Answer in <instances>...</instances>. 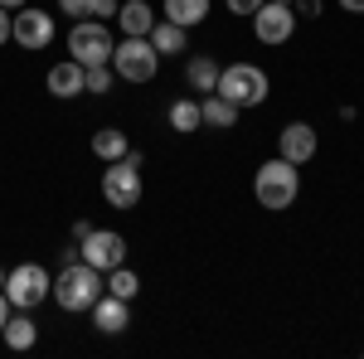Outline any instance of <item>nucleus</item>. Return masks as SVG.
Wrapping results in <instances>:
<instances>
[{
  "label": "nucleus",
  "instance_id": "obj_13",
  "mask_svg": "<svg viewBox=\"0 0 364 359\" xmlns=\"http://www.w3.org/2000/svg\"><path fill=\"white\" fill-rule=\"evenodd\" d=\"M44 87L54 92V97H78L83 92V63H73V58H63V63H54L49 73H44Z\"/></svg>",
  "mask_w": 364,
  "mask_h": 359
},
{
  "label": "nucleus",
  "instance_id": "obj_29",
  "mask_svg": "<svg viewBox=\"0 0 364 359\" xmlns=\"http://www.w3.org/2000/svg\"><path fill=\"white\" fill-rule=\"evenodd\" d=\"M5 39H10V10L0 5V44H5Z\"/></svg>",
  "mask_w": 364,
  "mask_h": 359
},
{
  "label": "nucleus",
  "instance_id": "obj_5",
  "mask_svg": "<svg viewBox=\"0 0 364 359\" xmlns=\"http://www.w3.org/2000/svg\"><path fill=\"white\" fill-rule=\"evenodd\" d=\"M156 68H161V54H156V44H151V39L127 34V39L112 49V73H117V78H127V83H151V78H156Z\"/></svg>",
  "mask_w": 364,
  "mask_h": 359
},
{
  "label": "nucleus",
  "instance_id": "obj_4",
  "mask_svg": "<svg viewBox=\"0 0 364 359\" xmlns=\"http://www.w3.org/2000/svg\"><path fill=\"white\" fill-rule=\"evenodd\" d=\"M112 49H117V39L102 20H73V29H68V54H73V63H83V68L112 63Z\"/></svg>",
  "mask_w": 364,
  "mask_h": 359
},
{
  "label": "nucleus",
  "instance_id": "obj_9",
  "mask_svg": "<svg viewBox=\"0 0 364 359\" xmlns=\"http://www.w3.org/2000/svg\"><path fill=\"white\" fill-rule=\"evenodd\" d=\"M78 257H83V262H92L97 272H112V267H122V262H127V238H122V233H112V228H92L83 243H78Z\"/></svg>",
  "mask_w": 364,
  "mask_h": 359
},
{
  "label": "nucleus",
  "instance_id": "obj_33",
  "mask_svg": "<svg viewBox=\"0 0 364 359\" xmlns=\"http://www.w3.org/2000/svg\"><path fill=\"white\" fill-rule=\"evenodd\" d=\"M0 291H5V272H0Z\"/></svg>",
  "mask_w": 364,
  "mask_h": 359
},
{
  "label": "nucleus",
  "instance_id": "obj_1",
  "mask_svg": "<svg viewBox=\"0 0 364 359\" xmlns=\"http://www.w3.org/2000/svg\"><path fill=\"white\" fill-rule=\"evenodd\" d=\"M102 291H107V286H102V272H97L92 262H83V257H78V262H63V272H58L54 286H49V296H54L63 311H73V316H78V311H92V301H97Z\"/></svg>",
  "mask_w": 364,
  "mask_h": 359
},
{
  "label": "nucleus",
  "instance_id": "obj_16",
  "mask_svg": "<svg viewBox=\"0 0 364 359\" xmlns=\"http://www.w3.org/2000/svg\"><path fill=\"white\" fill-rule=\"evenodd\" d=\"M0 340H5L15 355H25V350H34V340H39V321H29L25 311H20V316H10V321H5Z\"/></svg>",
  "mask_w": 364,
  "mask_h": 359
},
{
  "label": "nucleus",
  "instance_id": "obj_2",
  "mask_svg": "<svg viewBox=\"0 0 364 359\" xmlns=\"http://www.w3.org/2000/svg\"><path fill=\"white\" fill-rule=\"evenodd\" d=\"M252 194H257V204L262 209H272V214H282V209H291L296 204V194H301V175H296V166L291 161H267V166H257V175H252Z\"/></svg>",
  "mask_w": 364,
  "mask_h": 359
},
{
  "label": "nucleus",
  "instance_id": "obj_28",
  "mask_svg": "<svg viewBox=\"0 0 364 359\" xmlns=\"http://www.w3.org/2000/svg\"><path fill=\"white\" fill-rule=\"evenodd\" d=\"M87 233H92V223H87V219H73V238H78V243H83Z\"/></svg>",
  "mask_w": 364,
  "mask_h": 359
},
{
  "label": "nucleus",
  "instance_id": "obj_6",
  "mask_svg": "<svg viewBox=\"0 0 364 359\" xmlns=\"http://www.w3.org/2000/svg\"><path fill=\"white\" fill-rule=\"evenodd\" d=\"M49 286H54V277L44 272L39 262H20V267L5 272V296H10L15 311H34V306L49 296Z\"/></svg>",
  "mask_w": 364,
  "mask_h": 359
},
{
  "label": "nucleus",
  "instance_id": "obj_17",
  "mask_svg": "<svg viewBox=\"0 0 364 359\" xmlns=\"http://www.w3.org/2000/svg\"><path fill=\"white\" fill-rule=\"evenodd\" d=\"M166 122H170V132H180V136H190V132H199L204 122H199V102L195 97H175L166 107Z\"/></svg>",
  "mask_w": 364,
  "mask_h": 359
},
{
  "label": "nucleus",
  "instance_id": "obj_27",
  "mask_svg": "<svg viewBox=\"0 0 364 359\" xmlns=\"http://www.w3.org/2000/svg\"><path fill=\"white\" fill-rule=\"evenodd\" d=\"M291 10H296V15H311V20H316V15H321V0H291Z\"/></svg>",
  "mask_w": 364,
  "mask_h": 359
},
{
  "label": "nucleus",
  "instance_id": "obj_3",
  "mask_svg": "<svg viewBox=\"0 0 364 359\" xmlns=\"http://www.w3.org/2000/svg\"><path fill=\"white\" fill-rule=\"evenodd\" d=\"M219 97H228L233 107H262L267 102V92H272V83H267V73L257 68V63H228V68H219V87H214Z\"/></svg>",
  "mask_w": 364,
  "mask_h": 359
},
{
  "label": "nucleus",
  "instance_id": "obj_31",
  "mask_svg": "<svg viewBox=\"0 0 364 359\" xmlns=\"http://www.w3.org/2000/svg\"><path fill=\"white\" fill-rule=\"evenodd\" d=\"M340 5H345L350 15H364V0H340Z\"/></svg>",
  "mask_w": 364,
  "mask_h": 359
},
{
  "label": "nucleus",
  "instance_id": "obj_22",
  "mask_svg": "<svg viewBox=\"0 0 364 359\" xmlns=\"http://www.w3.org/2000/svg\"><path fill=\"white\" fill-rule=\"evenodd\" d=\"M102 286H107V291H112V296H122V301H132V296H136V291H141V277L132 272V267H112V272H107V282H102Z\"/></svg>",
  "mask_w": 364,
  "mask_h": 359
},
{
  "label": "nucleus",
  "instance_id": "obj_21",
  "mask_svg": "<svg viewBox=\"0 0 364 359\" xmlns=\"http://www.w3.org/2000/svg\"><path fill=\"white\" fill-rule=\"evenodd\" d=\"M151 44H156V54L161 58H170V54H185V29L180 25H170V20H161V25L146 34Z\"/></svg>",
  "mask_w": 364,
  "mask_h": 359
},
{
  "label": "nucleus",
  "instance_id": "obj_10",
  "mask_svg": "<svg viewBox=\"0 0 364 359\" xmlns=\"http://www.w3.org/2000/svg\"><path fill=\"white\" fill-rule=\"evenodd\" d=\"M291 29H296V10L282 5V0H262V5L252 10V34H257L262 44H287Z\"/></svg>",
  "mask_w": 364,
  "mask_h": 359
},
{
  "label": "nucleus",
  "instance_id": "obj_23",
  "mask_svg": "<svg viewBox=\"0 0 364 359\" xmlns=\"http://www.w3.org/2000/svg\"><path fill=\"white\" fill-rule=\"evenodd\" d=\"M83 92H92V97L112 92V63H92V68H83Z\"/></svg>",
  "mask_w": 364,
  "mask_h": 359
},
{
  "label": "nucleus",
  "instance_id": "obj_15",
  "mask_svg": "<svg viewBox=\"0 0 364 359\" xmlns=\"http://www.w3.org/2000/svg\"><path fill=\"white\" fill-rule=\"evenodd\" d=\"M199 122L214 127V132H228V127H238V107L228 97H219V92H204L199 97Z\"/></svg>",
  "mask_w": 364,
  "mask_h": 359
},
{
  "label": "nucleus",
  "instance_id": "obj_7",
  "mask_svg": "<svg viewBox=\"0 0 364 359\" xmlns=\"http://www.w3.org/2000/svg\"><path fill=\"white\" fill-rule=\"evenodd\" d=\"M146 185H141V170L132 161H112V166L102 170V199L112 204V209H136Z\"/></svg>",
  "mask_w": 364,
  "mask_h": 359
},
{
  "label": "nucleus",
  "instance_id": "obj_20",
  "mask_svg": "<svg viewBox=\"0 0 364 359\" xmlns=\"http://www.w3.org/2000/svg\"><path fill=\"white\" fill-rule=\"evenodd\" d=\"M127 151H132V146H127V132H117V127L92 132V156H97V161H107V166H112V161L127 156Z\"/></svg>",
  "mask_w": 364,
  "mask_h": 359
},
{
  "label": "nucleus",
  "instance_id": "obj_30",
  "mask_svg": "<svg viewBox=\"0 0 364 359\" xmlns=\"http://www.w3.org/2000/svg\"><path fill=\"white\" fill-rule=\"evenodd\" d=\"M5 321H10V296L0 291V331H5Z\"/></svg>",
  "mask_w": 364,
  "mask_h": 359
},
{
  "label": "nucleus",
  "instance_id": "obj_34",
  "mask_svg": "<svg viewBox=\"0 0 364 359\" xmlns=\"http://www.w3.org/2000/svg\"><path fill=\"white\" fill-rule=\"evenodd\" d=\"M282 5H291V0H282Z\"/></svg>",
  "mask_w": 364,
  "mask_h": 359
},
{
  "label": "nucleus",
  "instance_id": "obj_32",
  "mask_svg": "<svg viewBox=\"0 0 364 359\" xmlns=\"http://www.w3.org/2000/svg\"><path fill=\"white\" fill-rule=\"evenodd\" d=\"M0 5H5V10H20V5H29V0H0Z\"/></svg>",
  "mask_w": 364,
  "mask_h": 359
},
{
  "label": "nucleus",
  "instance_id": "obj_26",
  "mask_svg": "<svg viewBox=\"0 0 364 359\" xmlns=\"http://www.w3.org/2000/svg\"><path fill=\"white\" fill-rule=\"evenodd\" d=\"M257 5H262V0H228V15H248V20H252Z\"/></svg>",
  "mask_w": 364,
  "mask_h": 359
},
{
  "label": "nucleus",
  "instance_id": "obj_19",
  "mask_svg": "<svg viewBox=\"0 0 364 359\" xmlns=\"http://www.w3.org/2000/svg\"><path fill=\"white\" fill-rule=\"evenodd\" d=\"M166 20L180 25V29L204 25V20H209V0H166Z\"/></svg>",
  "mask_w": 364,
  "mask_h": 359
},
{
  "label": "nucleus",
  "instance_id": "obj_8",
  "mask_svg": "<svg viewBox=\"0 0 364 359\" xmlns=\"http://www.w3.org/2000/svg\"><path fill=\"white\" fill-rule=\"evenodd\" d=\"M10 39H15L20 49H49V44H54V15H44V10H34V5H20V10L10 15Z\"/></svg>",
  "mask_w": 364,
  "mask_h": 359
},
{
  "label": "nucleus",
  "instance_id": "obj_18",
  "mask_svg": "<svg viewBox=\"0 0 364 359\" xmlns=\"http://www.w3.org/2000/svg\"><path fill=\"white\" fill-rule=\"evenodd\" d=\"M185 83L195 87V92H214V87H219V63L209 54H195L185 63Z\"/></svg>",
  "mask_w": 364,
  "mask_h": 359
},
{
  "label": "nucleus",
  "instance_id": "obj_24",
  "mask_svg": "<svg viewBox=\"0 0 364 359\" xmlns=\"http://www.w3.org/2000/svg\"><path fill=\"white\" fill-rule=\"evenodd\" d=\"M58 10L78 20V15H92V0H58Z\"/></svg>",
  "mask_w": 364,
  "mask_h": 359
},
{
  "label": "nucleus",
  "instance_id": "obj_11",
  "mask_svg": "<svg viewBox=\"0 0 364 359\" xmlns=\"http://www.w3.org/2000/svg\"><path fill=\"white\" fill-rule=\"evenodd\" d=\"M316 132H311L306 122H287L282 127V136H277V156L282 161H291V166H306L311 156H316Z\"/></svg>",
  "mask_w": 364,
  "mask_h": 359
},
{
  "label": "nucleus",
  "instance_id": "obj_25",
  "mask_svg": "<svg viewBox=\"0 0 364 359\" xmlns=\"http://www.w3.org/2000/svg\"><path fill=\"white\" fill-rule=\"evenodd\" d=\"M117 15V0H92V20H112Z\"/></svg>",
  "mask_w": 364,
  "mask_h": 359
},
{
  "label": "nucleus",
  "instance_id": "obj_12",
  "mask_svg": "<svg viewBox=\"0 0 364 359\" xmlns=\"http://www.w3.org/2000/svg\"><path fill=\"white\" fill-rule=\"evenodd\" d=\"M132 301H122V296H112V291H102L97 301H92V326L102 335H122L127 326H132V311H127Z\"/></svg>",
  "mask_w": 364,
  "mask_h": 359
},
{
  "label": "nucleus",
  "instance_id": "obj_14",
  "mask_svg": "<svg viewBox=\"0 0 364 359\" xmlns=\"http://www.w3.org/2000/svg\"><path fill=\"white\" fill-rule=\"evenodd\" d=\"M117 25H122V34L146 39V34L156 29V10H151L146 0H127V5H117Z\"/></svg>",
  "mask_w": 364,
  "mask_h": 359
}]
</instances>
